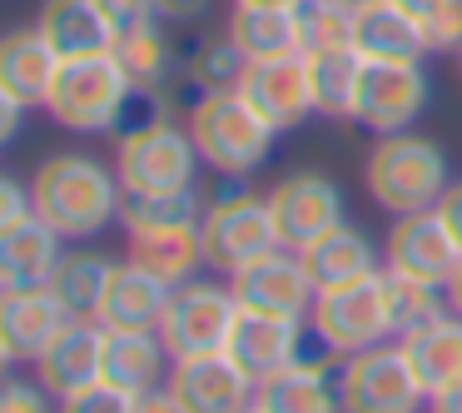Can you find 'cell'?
<instances>
[{
  "mask_svg": "<svg viewBox=\"0 0 462 413\" xmlns=\"http://www.w3.org/2000/svg\"><path fill=\"white\" fill-rule=\"evenodd\" d=\"M31 194H35V214L51 230H60L65 239H95L100 230H110L120 220V204H125L120 174L80 150L45 155L35 164Z\"/></svg>",
  "mask_w": 462,
  "mask_h": 413,
  "instance_id": "cell-1",
  "label": "cell"
},
{
  "mask_svg": "<svg viewBox=\"0 0 462 413\" xmlns=\"http://www.w3.org/2000/svg\"><path fill=\"white\" fill-rule=\"evenodd\" d=\"M363 184H368V200L383 214L402 220V214L438 210L452 184V170L438 140L402 130V135H378L373 140L368 160H363Z\"/></svg>",
  "mask_w": 462,
  "mask_h": 413,
  "instance_id": "cell-2",
  "label": "cell"
},
{
  "mask_svg": "<svg viewBox=\"0 0 462 413\" xmlns=\"http://www.w3.org/2000/svg\"><path fill=\"white\" fill-rule=\"evenodd\" d=\"M134 110H140V90L115 61V51L60 61L55 90L45 100V115L70 135H120Z\"/></svg>",
  "mask_w": 462,
  "mask_h": 413,
  "instance_id": "cell-3",
  "label": "cell"
},
{
  "mask_svg": "<svg viewBox=\"0 0 462 413\" xmlns=\"http://www.w3.org/2000/svg\"><path fill=\"white\" fill-rule=\"evenodd\" d=\"M199 150H194L189 120L164 115L160 105L140 115L134 125H125L115 140V174H120L125 194H174L189 190L199 174Z\"/></svg>",
  "mask_w": 462,
  "mask_h": 413,
  "instance_id": "cell-4",
  "label": "cell"
},
{
  "mask_svg": "<svg viewBox=\"0 0 462 413\" xmlns=\"http://www.w3.org/2000/svg\"><path fill=\"white\" fill-rule=\"evenodd\" d=\"M184 120H189L199 160L209 164L214 174H229V180L259 174L263 164H269V155H273V140H279V130H273L239 90L204 95Z\"/></svg>",
  "mask_w": 462,
  "mask_h": 413,
  "instance_id": "cell-5",
  "label": "cell"
},
{
  "mask_svg": "<svg viewBox=\"0 0 462 413\" xmlns=\"http://www.w3.org/2000/svg\"><path fill=\"white\" fill-rule=\"evenodd\" d=\"M219 180H224L219 190H204L199 239H204L209 269H219L229 279L259 254L279 249V224H273L269 194L249 190L244 180H229V174H219Z\"/></svg>",
  "mask_w": 462,
  "mask_h": 413,
  "instance_id": "cell-6",
  "label": "cell"
},
{
  "mask_svg": "<svg viewBox=\"0 0 462 413\" xmlns=\"http://www.w3.org/2000/svg\"><path fill=\"white\" fill-rule=\"evenodd\" d=\"M338 403L343 413H422L428 389L412 369L402 339L338 359Z\"/></svg>",
  "mask_w": 462,
  "mask_h": 413,
  "instance_id": "cell-7",
  "label": "cell"
},
{
  "mask_svg": "<svg viewBox=\"0 0 462 413\" xmlns=\"http://www.w3.org/2000/svg\"><path fill=\"white\" fill-rule=\"evenodd\" d=\"M239 299L229 284L219 279H189L170 294V309L160 319V339L170 349V359H214L229 353L234 324H239Z\"/></svg>",
  "mask_w": 462,
  "mask_h": 413,
  "instance_id": "cell-8",
  "label": "cell"
},
{
  "mask_svg": "<svg viewBox=\"0 0 462 413\" xmlns=\"http://www.w3.org/2000/svg\"><path fill=\"white\" fill-rule=\"evenodd\" d=\"M309 329L319 333V343L333 359H353L363 349H378L393 339V309H388V284L383 274L343 289H323L319 304L309 314Z\"/></svg>",
  "mask_w": 462,
  "mask_h": 413,
  "instance_id": "cell-9",
  "label": "cell"
},
{
  "mask_svg": "<svg viewBox=\"0 0 462 413\" xmlns=\"http://www.w3.org/2000/svg\"><path fill=\"white\" fill-rule=\"evenodd\" d=\"M269 210L279 224V244L293 254H303L309 244H319L323 234H333L338 224H348V204L343 190L323 170H293L269 190Z\"/></svg>",
  "mask_w": 462,
  "mask_h": 413,
  "instance_id": "cell-10",
  "label": "cell"
},
{
  "mask_svg": "<svg viewBox=\"0 0 462 413\" xmlns=\"http://www.w3.org/2000/svg\"><path fill=\"white\" fill-rule=\"evenodd\" d=\"M229 289L239 299V309L254 314H279V319H303L309 324L313 304H319V289H313L309 269H303V254L293 249H269L254 264H244L239 274H229Z\"/></svg>",
  "mask_w": 462,
  "mask_h": 413,
  "instance_id": "cell-11",
  "label": "cell"
},
{
  "mask_svg": "<svg viewBox=\"0 0 462 413\" xmlns=\"http://www.w3.org/2000/svg\"><path fill=\"white\" fill-rule=\"evenodd\" d=\"M432 80L418 65H363L358 105H353V125L373 135H402L418 125V115L428 110Z\"/></svg>",
  "mask_w": 462,
  "mask_h": 413,
  "instance_id": "cell-12",
  "label": "cell"
},
{
  "mask_svg": "<svg viewBox=\"0 0 462 413\" xmlns=\"http://www.w3.org/2000/svg\"><path fill=\"white\" fill-rule=\"evenodd\" d=\"M457 259L462 249L438 210L402 214V220H393L388 239H383V269L408 274V279H422V284H448Z\"/></svg>",
  "mask_w": 462,
  "mask_h": 413,
  "instance_id": "cell-13",
  "label": "cell"
},
{
  "mask_svg": "<svg viewBox=\"0 0 462 413\" xmlns=\"http://www.w3.org/2000/svg\"><path fill=\"white\" fill-rule=\"evenodd\" d=\"M239 95L273 125L279 135L299 130L309 115H319L313 105V80L303 55H273V61H249L239 80Z\"/></svg>",
  "mask_w": 462,
  "mask_h": 413,
  "instance_id": "cell-14",
  "label": "cell"
},
{
  "mask_svg": "<svg viewBox=\"0 0 462 413\" xmlns=\"http://www.w3.org/2000/svg\"><path fill=\"white\" fill-rule=\"evenodd\" d=\"M254 403H259L263 413H343V403H338V359H333V353L319 343V333H313V343L303 349V359H293L289 369H279L273 379H263L259 393H254Z\"/></svg>",
  "mask_w": 462,
  "mask_h": 413,
  "instance_id": "cell-15",
  "label": "cell"
},
{
  "mask_svg": "<svg viewBox=\"0 0 462 413\" xmlns=\"http://www.w3.org/2000/svg\"><path fill=\"white\" fill-rule=\"evenodd\" d=\"M70 324L65 304L51 289H15L0 294V359L21 369V363H41V353L60 339Z\"/></svg>",
  "mask_w": 462,
  "mask_h": 413,
  "instance_id": "cell-16",
  "label": "cell"
},
{
  "mask_svg": "<svg viewBox=\"0 0 462 413\" xmlns=\"http://www.w3.org/2000/svg\"><path fill=\"white\" fill-rule=\"evenodd\" d=\"M164 389L180 399L184 413H244V408H254L259 383L229 353H214V359H180L170 369Z\"/></svg>",
  "mask_w": 462,
  "mask_h": 413,
  "instance_id": "cell-17",
  "label": "cell"
},
{
  "mask_svg": "<svg viewBox=\"0 0 462 413\" xmlns=\"http://www.w3.org/2000/svg\"><path fill=\"white\" fill-rule=\"evenodd\" d=\"M313 343V329L303 319H279V314H254L244 309L229 339V359L249 373L254 383L273 379L279 369H289L293 359H303V349Z\"/></svg>",
  "mask_w": 462,
  "mask_h": 413,
  "instance_id": "cell-18",
  "label": "cell"
},
{
  "mask_svg": "<svg viewBox=\"0 0 462 413\" xmlns=\"http://www.w3.org/2000/svg\"><path fill=\"white\" fill-rule=\"evenodd\" d=\"M35 379L55 393V399H75V393L105 383V324L95 319H70L60 329V339L41 353Z\"/></svg>",
  "mask_w": 462,
  "mask_h": 413,
  "instance_id": "cell-19",
  "label": "cell"
},
{
  "mask_svg": "<svg viewBox=\"0 0 462 413\" xmlns=\"http://www.w3.org/2000/svg\"><path fill=\"white\" fill-rule=\"evenodd\" d=\"M115 61L125 65V75L134 80L140 95L164 100V95L180 85V75H184V41L164 21H144V25L120 31V41H115Z\"/></svg>",
  "mask_w": 462,
  "mask_h": 413,
  "instance_id": "cell-20",
  "label": "cell"
},
{
  "mask_svg": "<svg viewBox=\"0 0 462 413\" xmlns=\"http://www.w3.org/2000/svg\"><path fill=\"white\" fill-rule=\"evenodd\" d=\"M60 259H65V234L51 230L41 214H31L15 230H0V294L51 289Z\"/></svg>",
  "mask_w": 462,
  "mask_h": 413,
  "instance_id": "cell-21",
  "label": "cell"
},
{
  "mask_svg": "<svg viewBox=\"0 0 462 413\" xmlns=\"http://www.w3.org/2000/svg\"><path fill=\"white\" fill-rule=\"evenodd\" d=\"M60 75V51L41 35V25H21L0 41V95L21 100L25 110H45Z\"/></svg>",
  "mask_w": 462,
  "mask_h": 413,
  "instance_id": "cell-22",
  "label": "cell"
},
{
  "mask_svg": "<svg viewBox=\"0 0 462 413\" xmlns=\"http://www.w3.org/2000/svg\"><path fill=\"white\" fill-rule=\"evenodd\" d=\"M170 349L154 329H105V383L130 399L170 383Z\"/></svg>",
  "mask_w": 462,
  "mask_h": 413,
  "instance_id": "cell-23",
  "label": "cell"
},
{
  "mask_svg": "<svg viewBox=\"0 0 462 413\" xmlns=\"http://www.w3.org/2000/svg\"><path fill=\"white\" fill-rule=\"evenodd\" d=\"M353 51L368 65H418L428 61V35H422L418 15H408L398 0H378V5L358 11Z\"/></svg>",
  "mask_w": 462,
  "mask_h": 413,
  "instance_id": "cell-24",
  "label": "cell"
},
{
  "mask_svg": "<svg viewBox=\"0 0 462 413\" xmlns=\"http://www.w3.org/2000/svg\"><path fill=\"white\" fill-rule=\"evenodd\" d=\"M303 269H309L313 289H343V284H358L383 274V254L358 224H338L333 234H323L319 244L303 249Z\"/></svg>",
  "mask_w": 462,
  "mask_h": 413,
  "instance_id": "cell-25",
  "label": "cell"
},
{
  "mask_svg": "<svg viewBox=\"0 0 462 413\" xmlns=\"http://www.w3.org/2000/svg\"><path fill=\"white\" fill-rule=\"evenodd\" d=\"M170 284L154 279L150 269L120 259L115 264V279L105 289V304H100V324L105 329H154L160 333V319L170 309Z\"/></svg>",
  "mask_w": 462,
  "mask_h": 413,
  "instance_id": "cell-26",
  "label": "cell"
},
{
  "mask_svg": "<svg viewBox=\"0 0 462 413\" xmlns=\"http://www.w3.org/2000/svg\"><path fill=\"white\" fill-rule=\"evenodd\" d=\"M41 35L60 51V61H75V55H105L115 51L120 31L110 25V15L95 5V0H45L41 15H35Z\"/></svg>",
  "mask_w": 462,
  "mask_h": 413,
  "instance_id": "cell-27",
  "label": "cell"
},
{
  "mask_svg": "<svg viewBox=\"0 0 462 413\" xmlns=\"http://www.w3.org/2000/svg\"><path fill=\"white\" fill-rule=\"evenodd\" d=\"M125 259L150 269L154 279H164L170 289L199 279L204 259V239H199V224L194 230H160V234H125Z\"/></svg>",
  "mask_w": 462,
  "mask_h": 413,
  "instance_id": "cell-28",
  "label": "cell"
},
{
  "mask_svg": "<svg viewBox=\"0 0 462 413\" xmlns=\"http://www.w3.org/2000/svg\"><path fill=\"white\" fill-rule=\"evenodd\" d=\"M115 264L110 254H95V249H65L60 269L51 279V294L65 304L70 319H95L100 324V304H105V289L115 279Z\"/></svg>",
  "mask_w": 462,
  "mask_h": 413,
  "instance_id": "cell-29",
  "label": "cell"
},
{
  "mask_svg": "<svg viewBox=\"0 0 462 413\" xmlns=\"http://www.w3.org/2000/svg\"><path fill=\"white\" fill-rule=\"evenodd\" d=\"M402 349H408V359H412V369H418V379L428 393L457 383L462 379V314L448 309L442 319H432L428 329L402 339Z\"/></svg>",
  "mask_w": 462,
  "mask_h": 413,
  "instance_id": "cell-30",
  "label": "cell"
},
{
  "mask_svg": "<svg viewBox=\"0 0 462 413\" xmlns=\"http://www.w3.org/2000/svg\"><path fill=\"white\" fill-rule=\"evenodd\" d=\"M224 31L239 41L249 61H273V55H299V15L279 5H234Z\"/></svg>",
  "mask_w": 462,
  "mask_h": 413,
  "instance_id": "cell-31",
  "label": "cell"
},
{
  "mask_svg": "<svg viewBox=\"0 0 462 413\" xmlns=\"http://www.w3.org/2000/svg\"><path fill=\"white\" fill-rule=\"evenodd\" d=\"M244 70H249V55L239 51V41H234L229 31L184 41V85H189L194 95L239 90Z\"/></svg>",
  "mask_w": 462,
  "mask_h": 413,
  "instance_id": "cell-32",
  "label": "cell"
},
{
  "mask_svg": "<svg viewBox=\"0 0 462 413\" xmlns=\"http://www.w3.org/2000/svg\"><path fill=\"white\" fill-rule=\"evenodd\" d=\"M309 61V80H313V105L323 120H353L358 105V85H363V55L358 51H328V55H303Z\"/></svg>",
  "mask_w": 462,
  "mask_h": 413,
  "instance_id": "cell-33",
  "label": "cell"
},
{
  "mask_svg": "<svg viewBox=\"0 0 462 413\" xmlns=\"http://www.w3.org/2000/svg\"><path fill=\"white\" fill-rule=\"evenodd\" d=\"M199 220H204V190H199V184L174 190V194H125V204H120L125 234L194 230Z\"/></svg>",
  "mask_w": 462,
  "mask_h": 413,
  "instance_id": "cell-34",
  "label": "cell"
},
{
  "mask_svg": "<svg viewBox=\"0 0 462 413\" xmlns=\"http://www.w3.org/2000/svg\"><path fill=\"white\" fill-rule=\"evenodd\" d=\"M383 284H388L393 339H412L418 329H428L432 319L448 314V289L442 284H422V279H408V274H393V269H383Z\"/></svg>",
  "mask_w": 462,
  "mask_h": 413,
  "instance_id": "cell-35",
  "label": "cell"
},
{
  "mask_svg": "<svg viewBox=\"0 0 462 413\" xmlns=\"http://www.w3.org/2000/svg\"><path fill=\"white\" fill-rule=\"evenodd\" d=\"M293 15H299V55L353 51V25H358V11H348L343 0H303Z\"/></svg>",
  "mask_w": 462,
  "mask_h": 413,
  "instance_id": "cell-36",
  "label": "cell"
},
{
  "mask_svg": "<svg viewBox=\"0 0 462 413\" xmlns=\"http://www.w3.org/2000/svg\"><path fill=\"white\" fill-rule=\"evenodd\" d=\"M0 413H60V399H55L45 383L11 379V383H5V393H0Z\"/></svg>",
  "mask_w": 462,
  "mask_h": 413,
  "instance_id": "cell-37",
  "label": "cell"
},
{
  "mask_svg": "<svg viewBox=\"0 0 462 413\" xmlns=\"http://www.w3.org/2000/svg\"><path fill=\"white\" fill-rule=\"evenodd\" d=\"M60 413H134V399L120 393V389H110V383H95V389L65 399Z\"/></svg>",
  "mask_w": 462,
  "mask_h": 413,
  "instance_id": "cell-38",
  "label": "cell"
},
{
  "mask_svg": "<svg viewBox=\"0 0 462 413\" xmlns=\"http://www.w3.org/2000/svg\"><path fill=\"white\" fill-rule=\"evenodd\" d=\"M35 214V194H31V184H21V180H0V230H15V224H25Z\"/></svg>",
  "mask_w": 462,
  "mask_h": 413,
  "instance_id": "cell-39",
  "label": "cell"
},
{
  "mask_svg": "<svg viewBox=\"0 0 462 413\" xmlns=\"http://www.w3.org/2000/svg\"><path fill=\"white\" fill-rule=\"evenodd\" d=\"M105 15H110L115 31H130V25H144V21H160L154 15V0H95Z\"/></svg>",
  "mask_w": 462,
  "mask_h": 413,
  "instance_id": "cell-40",
  "label": "cell"
},
{
  "mask_svg": "<svg viewBox=\"0 0 462 413\" xmlns=\"http://www.w3.org/2000/svg\"><path fill=\"white\" fill-rule=\"evenodd\" d=\"M204 11H209V0H154V15H160L164 25H189V21H199Z\"/></svg>",
  "mask_w": 462,
  "mask_h": 413,
  "instance_id": "cell-41",
  "label": "cell"
},
{
  "mask_svg": "<svg viewBox=\"0 0 462 413\" xmlns=\"http://www.w3.org/2000/svg\"><path fill=\"white\" fill-rule=\"evenodd\" d=\"M438 214H442V224L452 230V239H457V249H462V180H452V184H448V194H442Z\"/></svg>",
  "mask_w": 462,
  "mask_h": 413,
  "instance_id": "cell-42",
  "label": "cell"
},
{
  "mask_svg": "<svg viewBox=\"0 0 462 413\" xmlns=\"http://www.w3.org/2000/svg\"><path fill=\"white\" fill-rule=\"evenodd\" d=\"M21 120H25V105L11 100V95H0V145H11L21 135Z\"/></svg>",
  "mask_w": 462,
  "mask_h": 413,
  "instance_id": "cell-43",
  "label": "cell"
},
{
  "mask_svg": "<svg viewBox=\"0 0 462 413\" xmlns=\"http://www.w3.org/2000/svg\"><path fill=\"white\" fill-rule=\"evenodd\" d=\"M134 413H184V408H180V399H174L170 389H150V393L134 399Z\"/></svg>",
  "mask_w": 462,
  "mask_h": 413,
  "instance_id": "cell-44",
  "label": "cell"
},
{
  "mask_svg": "<svg viewBox=\"0 0 462 413\" xmlns=\"http://www.w3.org/2000/svg\"><path fill=\"white\" fill-rule=\"evenodd\" d=\"M428 413H462V379L438 389V393H428Z\"/></svg>",
  "mask_w": 462,
  "mask_h": 413,
  "instance_id": "cell-45",
  "label": "cell"
},
{
  "mask_svg": "<svg viewBox=\"0 0 462 413\" xmlns=\"http://www.w3.org/2000/svg\"><path fill=\"white\" fill-rule=\"evenodd\" d=\"M398 5H402L408 15H418V21H428L432 11H442V5H452V0H398Z\"/></svg>",
  "mask_w": 462,
  "mask_h": 413,
  "instance_id": "cell-46",
  "label": "cell"
},
{
  "mask_svg": "<svg viewBox=\"0 0 462 413\" xmlns=\"http://www.w3.org/2000/svg\"><path fill=\"white\" fill-rule=\"evenodd\" d=\"M442 289H448V309L462 314V259H457V269H452V279L442 284Z\"/></svg>",
  "mask_w": 462,
  "mask_h": 413,
  "instance_id": "cell-47",
  "label": "cell"
},
{
  "mask_svg": "<svg viewBox=\"0 0 462 413\" xmlns=\"http://www.w3.org/2000/svg\"><path fill=\"white\" fill-rule=\"evenodd\" d=\"M234 5H279V11H299L303 0H234Z\"/></svg>",
  "mask_w": 462,
  "mask_h": 413,
  "instance_id": "cell-48",
  "label": "cell"
},
{
  "mask_svg": "<svg viewBox=\"0 0 462 413\" xmlns=\"http://www.w3.org/2000/svg\"><path fill=\"white\" fill-rule=\"evenodd\" d=\"M343 5H348V11H363V5H378V0H343Z\"/></svg>",
  "mask_w": 462,
  "mask_h": 413,
  "instance_id": "cell-49",
  "label": "cell"
},
{
  "mask_svg": "<svg viewBox=\"0 0 462 413\" xmlns=\"http://www.w3.org/2000/svg\"><path fill=\"white\" fill-rule=\"evenodd\" d=\"M452 61H457V75H462V51H457V55H452Z\"/></svg>",
  "mask_w": 462,
  "mask_h": 413,
  "instance_id": "cell-50",
  "label": "cell"
},
{
  "mask_svg": "<svg viewBox=\"0 0 462 413\" xmlns=\"http://www.w3.org/2000/svg\"><path fill=\"white\" fill-rule=\"evenodd\" d=\"M244 413H263V408H259V403H254V408H244Z\"/></svg>",
  "mask_w": 462,
  "mask_h": 413,
  "instance_id": "cell-51",
  "label": "cell"
}]
</instances>
